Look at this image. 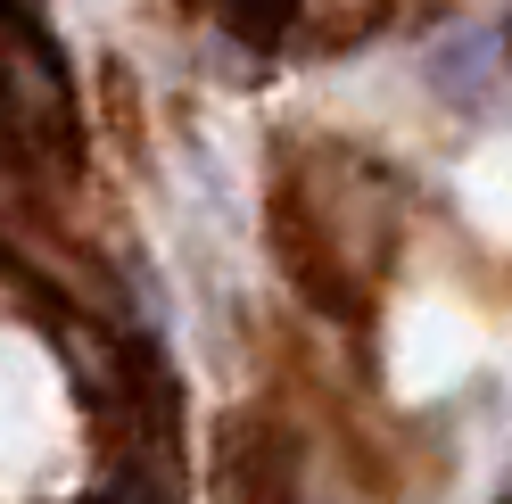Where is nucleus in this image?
<instances>
[{"label": "nucleus", "mask_w": 512, "mask_h": 504, "mask_svg": "<svg viewBox=\"0 0 512 504\" xmlns=\"http://www.w3.org/2000/svg\"><path fill=\"white\" fill-rule=\"evenodd\" d=\"M215 9H223V25H232V34L240 42H281V34H290V17H298V0H215Z\"/></svg>", "instance_id": "obj_1"}, {"label": "nucleus", "mask_w": 512, "mask_h": 504, "mask_svg": "<svg viewBox=\"0 0 512 504\" xmlns=\"http://www.w3.org/2000/svg\"><path fill=\"white\" fill-rule=\"evenodd\" d=\"M504 504H512V496H504Z\"/></svg>", "instance_id": "obj_3"}, {"label": "nucleus", "mask_w": 512, "mask_h": 504, "mask_svg": "<svg viewBox=\"0 0 512 504\" xmlns=\"http://www.w3.org/2000/svg\"><path fill=\"white\" fill-rule=\"evenodd\" d=\"M100 504H174V488H157V480H124V488H108Z\"/></svg>", "instance_id": "obj_2"}]
</instances>
